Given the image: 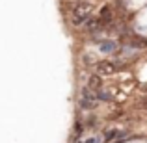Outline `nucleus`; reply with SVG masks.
I'll use <instances>...</instances> for the list:
<instances>
[{"label": "nucleus", "mask_w": 147, "mask_h": 143, "mask_svg": "<svg viewBox=\"0 0 147 143\" xmlns=\"http://www.w3.org/2000/svg\"><path fill=\"white\" fill-rule=\"evenodd\" d=\"M91 11H93V4L88 2V0H80L75 4L73 7V19L71 22L75 26H84V22L91 17Z\"/></svg>", "instance_id": "f257e3e1"}, {"label": "nucleus", "mask_w": 147, "mask_h": 143, "mask_svg": "<svg viewBox=\"0 0 147 143\" xmlns=\"http://www.w3.org/2000/svg\"><path fill=\"white\" fill-rule=\"evenodd\" d=\"M78 106H80V110H86V111L95 110V108L99 106V100H97L95 91L90 89L88 86H84L82 91H80V95H78Z\"/></svg>", "instance_id": "f03ea898"}, {"label": "nucleus", "mask_w": 147, "mask_h": 143, "mask_svg": "<svg viewBox=\"0 0 147 143\" xmlns=\"http://www.w3.org/2000/svg\"><path fill=\"white\" fill-rule=\"evenodd\" d=\"M117 71V61H108V60H102V61H97L95 63V73L99 76H110Z\"/></svg>", "instance_id": "7ed1b4c3"}, {"label": "nucleus", "mask_w": 147, "mask_h": 143, "mask_svg": "<svg viewBox=\"0 0 147 143\" xmlns=\"http://www.w3.org/2000/svg\"><path fill=\"white\" fill-rule=\"evenodd\" d=\"M99 52L100 54H106V56H110V54H115L119 50V43L115 39H102L99 41Z\"/></svg>", "instance_id": "20e7f679"}, {"label": "nucleus", "mask_w": 147, "mask_h": 143, "mask_svg": "<svg viewBox=\"0 0 147 143\" xmlns=\"http://www.w3.org/2000/svg\"><path fill=\"white\" fill-rule=\"evenodd\" d=\"M99 19H100V22H102V26L106 28L108 24L114 22V9H112L110 6H102L100 11H99Z\"/></svg>", "instance_id": "39448f33"}, {"label": "nucleus", "mask_w": 147, "mask_h": 143, "mask_svg": "<svg viewBox=\"0 0 147 143\" xmlns=\"http://www.w3.org/2000/svg\"><path fill=\"white\" fill-rule=\"evenodd\" d=\"M90 89H93V91H97V89H100L102 87V76H99L97 73L95 75H90L88 76V84H86Z\"/></svg>", "instance_id": "423d86ee"}, {"label": "nucleus", "mask_w": 147, "mask_h": 143, "mask_svg": "<svg viewBox=\"0 0 147 143\" xmlns=\"http://www.w3.org/2000/svg\"><path fill=\"white\" fill-rule=\"evenodd\" d=\"M95 95H97V100H99V102H112V100H114V95H112L108 89H102V87L95 91Z\"/></svg>", "instance_id": "0eeeda50"}, {"label": "nucleus", "mask_w": 147, "mask_h": 143, "mask_svg": "<svg viewBox=\"0 0 147 143\" xmlns=\"http://www.w3.org/2000/svg\"><path fill=\"white\" fill-rule=\"evenodd\" d=\"M119 134H121V130H117V128H108L106 132L102 134V143H110V141H114L115 138H119Z\"/></svg>", "instance_id": "6e6552de"}, {"label": "nucleus", "mask_w": 147, "mask_h": 143, "mask_svg": "<svg viewBox=\"0 0 147 143\" xmlns=\"http://www.w3.org/2000/svg\"><path fill=\"white\" fill-rule=\"evenodd\" d=\"M82 61H84V65H93V67H95V63H97L99 60H97V58H95L91 52H86V54L82 56Z\"/></svg>", "instance_id": "1a4fd4ad"}, {"label": "nucleus", "mask_w": 147, "mask_h": 143, "mask_svg": "<svg viewBox=\"0 0 147 143\" xmlns=\"http://www.w3.org/2000/svg\"><path fill=\"white\" fill-rule=\"evenodd\" d=\"M76 143H82V140H76Z\"/></svg>", "instance_id": "9d476101"}]
</instances>
